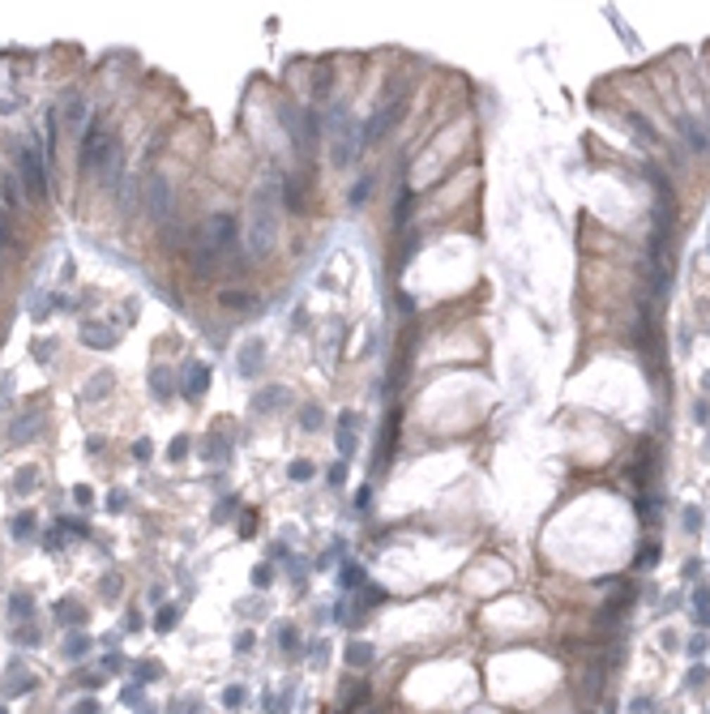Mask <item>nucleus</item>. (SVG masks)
<instances>
[{"instance_id":"4be33fe9","label":"nucleus","mask_w":710,"mask_h":714,"mask_svg":"<svg viewBox=\"0 0 710 714\" xmlns=\"http://www.w3.org/2000/svg\"><path fill=\"white\" fill-rule=\"evenodd\" d=\"M34 483H39V471H34V466H22V471L13 475V492H22V497H26V492H34Z\"/></svg>"},{"instance_id":"f3484780","label":"nucleus","mask_w":710,"mask_h":714,"mask_svg":"<svg viewBox=\"0 0 710 714\" xmlns=\"http://www.w3.org/2000/svg\"><path fill=\"white\" fill-rule=\"evenodd\" d=\"M150 390H154L158 402H167V398H172V368L154 364V368H150Z\"/></svg>"},{"instance_id":"0eeeda50","label":"nucleus","mask_w":710,"mask_h":714,"mask_svg":"<svg viewBox=\"0 0 710 714\" xmlns=\"http://www.w3.org/2000/svg\"><path fill=\"white\" fill-rule=\"evenodd\" d=\"M22 184H26L30 197H43V193H47V172H43L39 150H22Z\"/></svg>"},{"instance_id":"c756f323","label":"nucleus","mask_w":710,"mask_h":714,"mask_svg":"<svg viewBox=\"0 0 710 714\" xmlns=\"http://www.w3.org/2000/svg\"><path fill=\"white\" fill-rule=\"evenodd\" d=\"M34 612V599L30 594H13L9 599V616H30Z\"/></svg>"},{"instance_id":"13d9d810","label":"nucleus","mask_w":710,"mask_h":714,"mask_svg":"<svg viewBox=\"0 0 710 714\" xmlns=\"http://www.w3.org/2000/svg\"><path fill=\"white\" fill-rule=\"evenodd\" d=\"M137 701H141V689H137V684H129V689H125V706H137Z\"/></svg>"},{"instance_id":"864d4df0","label":"nucleus","mask_w":710,"mask_h":714,"mask_svg":"<svg viewBox=\"0 0 710 714\" xmlns=\"http://www.w3.org/2000/svg\"><path fill=\"white\" fill-rule=\"evenodd\" d=\"M116 594H120V578H107L103 582V599H116Z\"/></svg>"},{"instance_id":"412c9836","label":"nucleus","mask_w":710,"mask_h":714,"mask_svg":"<svg viewBox=\"0 0 710 714\" xmlns=\"http://www.w3.org/2000/svg\"><path fill=\"white\" fill-rule=\"evenodd\" d=\"M112 381H116L112 372H94V376H90V390H86V402H103L107 390H112Z\"/></svg>"},{"instance_id":"a19ab883","label":"nucleus","mask_w":710,"mask_h":714,"mask_svg":"<svg viewBox=\"0 0 710 714\" xmlns=\"http://www.w3.org/2000/svg\"><path fill=\"white\" fill-rule=\"evenodd\" d=\"M0 193H5V197H9V201L18 205V201H22V184H18V176H9L5 184H0Z\"/></svg>"},{"instance_id":"b1692460","label":"nucleus","mask_w":710,"mask_h":714,"mask_svg":"<svg viewBox=\"0 0 710 714\" xmlns=\"http://www.w3.org/2000/svg\"><path fill=\"white\" fill-rule=\"evenodd\" d=\"M9 535H13V539H30V535H34V514H18V518L9 522Z\"/></svg>"},{"instance_id":"f03ea898","label":"nucleus","mask_w":710,"mask_h":714,"mask_svg":"<svg viewBox=\"0 0 710 714\" xmlns=\"http://www.w3.org/2000/svg\"><path fill=\"white\" fill-rule=\"evenodd\" d=\"M325 129L334 133L330 162H334V167H347L351 154H355V120L347 116V107H343V103H334V107H330V116H325Z\"/></svg>"},{"instance_id":"bf43d9fd","label":"nucleus","mask_w":710,"mask_h":714,"mask_svg":"<svg viewBox=\"0 0 710 714\" xmlns=\"http://www.w3.org/2000/svg\"><path fill=\"white\" fill-rule=\"evenodd\" d=\"M0 248H9V231H5V223H0Z\"/></svg>"},{"instance_id":"7ed1b4c3","label":"nucleus","mask_w":710,"mask_h":714,"mask_svg":"<svg viewBox=\"0 0 710 714\" xmlns=\"http://www.w3.org/2000/svg\"><path fill=\"white\" fill-rule=\"evenodd\" d=\"M232 236H236V218H232V214H210L205 227H201V240H197V261L210 265V257L223 253Z\"/></svg>"},{"instance_id":"2f4dec72","label":"nucleus","mask_w":710,"mask_h":714,"mask_svg":"<svg viewBox=\"0 0 710 714\" xmlns=\"http://www.w3.org/2000/svg\"><path fill=\"white\" fill-rule=\"evenodd\" d=\"M706 680H710V668H706V663H693L689 676H685V689H702Z\"/></svg>"},{"instance_id":"423d86ee","label":"nucleus","mask_w":710,"mask_h":714,"mask_svg":"<svg viewBox=\"0 0 710 714\" xmlns=\"http://www.w3.org/2000/svg\"><path fill=\"white\" fill-rule=\"evenodd\" d=\"M398 116H402V103H394V107H390V103H381V107H376V116L364 125V146H376L381 137H386V133L398 125Z\"/></svg>"},{"instance_id":"4468645a","label":"nucleus","mask_w":710,"mask_h":714,"mask_svg":"<svg viewBox=\"0 0 710 714\" xmlns=\"http://www.w3.org/2000/svg\"><path fill=\"white\" fill-rule=\"evenodd\" d=\"M274 642H279V650L287 654V658H300L308 646H304V633H300V625H279L274 629Z\"/></svg>"},{"instance_id":"e433bc0d","label":"nucleus","mask_w":710,"mask_h":714,"mask_svg":"<svg viewBox=\"0 0 710 714\" xmlns=\"http://www.w3.org/2000/svg\"><path fill=\"white\" fill-rule=\"evenodd\" d=\"M702 522H706V518H702V509H697V505H685V535H697V530H702Z\"/></svg>"},{"instance_id":"f8f14e48","label":"nucleus","mask_w":710,"mask_h":714,"mask_svg":"<svg viewBox=\"0 0 710 714\" xmlns=\"http://www.w3.org/2000/svg\"><path fill=\"white\" fill-rule=\"evenodd\" d=\"M372 658H376V650H372V642H347V650H343V663L351 668V672H364V668H372Z\"/></svg>"},{"instance_id":"bb28decb","label":"nucleus","mask_w":710,"mask_h":714,"mask_svg":"<svg viewBox=\"0 0 710 714\" xmlns=\"http://www.w3.org/2000/svg\"><path fill=\"white\" fill-rule=\"evenodd\" d=\"M706 650H710V637H706V633H693V637L685 642V654L693 658V663H697V658H706Z\"/></svg>"},{"instance_id":"f704fd0d","label":"nucleus","mask_w":710,"mask_h":714,"mask_svg":"<svg viewBox=\"0 0 710 714\" xmlns=\"http://www.w3.org/2000/svg\"><path fill=\"white\" fill-rule=\"evenodd\" d=\"M218 304H227V308H253V295H244V291H223V295H218Z\"/></svg>"},{"instance_id":"9b49d317","label":"nucleus","mask_w":710,"mask_h":714,"mask_svg":"<svg viewBox=\"0 0 710 714\" xmlns=\"http://www.w3.org/2000/svg\"><path fill=\"white\" fill-rule=\"evenodd\" d=\"M265 368V343L261 338H248L240 347V376H257Z\"/></svg>"},{"instance_id":"9d476101","label":"nucleus","mask_w":710,"mask_h":714,"mask_svg":"<svg viewBox=\"0 0 710 714\" xmlns=\"http://www.w3.org/2000/svg\"><path fill=\"white\" fill-rule=\"evenodd\" d=\"M39 680H34V672H26V663L22 658H13V668L5 672V697H22V693H30Z\"/></svg>"},{"instance_id":"a878e982","label":"nucleus","mask_w":710,"mask_h":714,"mask_svg":"<svg viewBox=\"0 0 710 714\" xmlns=\"http://www.w3.org/2000/svg\"><path fill=\"white\" fill-rule=\"evenodd\" d=\"M304 654H308V663H312V668H325V663H330V642L321 637V642H312Z\"/></svg>"},{"instance_id":"6ab92c4d","label":"nucleus","mask_w":710,"mask_h":714,"mask_svg":"<svg viewBox=\"0 0 710 714\" xmlns=\"http://www.w3.org/2000/svg\"><path fill=\"white\" fill-rule=\"evenodd\" d=\"M51 612H56V620H65V625H82V620H86V608H82L77 599H61Z\"/></svg>"},{"instance_id":"1a4fd4ad","label":"nucleus","mask_w":710,"mask_h":714,"mask_svg":"<svg viewBox=\"0 0 710 714\" xmlns=\"http://www.w3.org/2000/svg\"><path fill=\"white\" fill-rule=\"evenodd\" d=\"M355 423H360V415H355V411H343V415H338V432H334V441H338L343 462H351V458H355Z\"/></svg>"},{"instance_id":"603ef678","label":"nucleus","mask_w":710,"mask_h":714,"mask_svg":"<svg viewBox=\"0 0 710 714\" xmlns=\"http://www.w3.org/2000/svg\"><path fill=\"white\" fill-rule=\"evenodd\" d=\"M18 642H22V646H34V642H39V629H30V625L18 629Z\"/></svg>"},{"instance_id":"c85d7f7f","label":"nucleus","mask_w":710,"mask_h":714,"mask_svg":"<svg viewBox=\"0 0 710 714\" xmlns=\"http://www.w3.org/2000/svg\"><path fill=\"white\" fill-rule=\"evenodd\" d=\"M205 458H210V462H223V458H227V436L214 432L210 441H205Z\"/></svg>"},{"instance_id":"f257e3e1","label":"nucleus","mask_w":710,"mask_h":714,"mask_svg":"<svg viewBox=\"0 0 710 714\" xmlns=\"http://www.w3.org/2000/svg\"><path fill=\"white\" fill-rule=\"evenodd\" d=\"M279 184L265 180L253 189V201H248V253L253 257H265L274 248V236H279Z\"/></svg>"},{"instance_id":"dca6fc26","label":"nucleus","mask_w":710,"mask_h":714,"mask_svg":"<svg viewBox=\"0 0 710 714\" xmlns=\"http://www.w3.org/2000/svg\"><path fill=\"white\" fill-rule=\"evenodd\" d=\"M120 167H125V150H120V141H112V150H107L103 167H99V176H103V184H107V189H112V184L120 180Z\"/></svg>"},{"instance_id":"393cba45","label":"nucleus","mask_w":710,"mask_h":714,"mask_svg":"<svg viewBox=\"0 0 710 714\" xmlns=\"http://www.w3.org/2000/svg\"><path fill=\"white\" fill-rule=\"evenodd\" d=\"M659 552H664V547L654 543V539H646V543L638 547V565H642V569H650V565H659Z\"/></svg>"},{"instance_id":"4d7b16f0","label":"nucleus","mask_w":710,"mask_h":714,"mask_svg":"<svg viewBox=\"0 0 710 714\" xmlns=\"http://www.w3.org/2000/svg\"><path fill=\"white\" fill-rule=\"evenodd\" d=\"M137 676H141V680H154V676H158V663H141Z\"/></svg>"},{"instance_id":"aec40b11","label":"nucleus","mask_w":710,"mask_h":714,"mask_svg":"<svg viewBox=\"0 0 710 714\" xmlns=\"http://www.w3.org/2000/svg\"><path fill=\"white\" fill-rule=\"evenodd\" d=\"M205 385H210V368H205V364H193V368H189V390H184V394H189V398H201Z\"/></svg>"},{"instance_id":"473e14b6","label":"nucleus","mask_w":710,"mask_h":714,"mask_svg":"<svg viewBox=\"0 0 710 714\" xmlns=\"http://www.w3.org/2000/svg\"><path fill=\"white\" fill-rule=\"evenodd\" d=\"M244 693H248L244 684H227V689H223V706H227V710H240V706H244Z\"/></svg>"},{"instance_id":"a18cd8bd","label":"nucleus","mask_w":710,"mask_h":714,"mask_svg":"<svg viewBox=\"0 0 710 714\" xmlns=\"http://www.w3.org/2000/svg\"><path fill=\"white\" fill-rule=\"evenodd\" d=\"M685 137H689V146H693V150H706V133H702V129L685 125Z\"/></svg>"},{"instance_id":"3c124183","label":"nucleus","mask_w":710,"mask_h":714,"mask_svg":"<svg viewBox=\"0 0 710 714\" xmlns=\"http://www.w3.org/2000/svg\"><path fill=\"white\" fill-rule=\"evenodd\" d=\"M150 454H154V445H150V441H137V445H133V458H137V462H146Z\"/></svg>"},{"instance_id":"58836bf2","label":"nucleus","mask_w":710,"mask_h":714,"mask_svg":"<svg viewBox=\"0 0 710 714\" xmlns=\"http://www.w3.org/2000/svg\"><path fill=\"white\" fill-rule=\"evenodd\" d=\"M253 646H257V633H253V629H240V633H236V654H248Z\"/></svg>"},{"instance_id":"052dcab7","label":"nucleus","mask_w":710,"mask_h":714,"mask_svg":"<svg viewBox=\"0 0 710 714\" xmlns=\"http://www.w3.org/2000/svg\"><path fill=\"white\" fill-rule=\"evenodd\" d=\"M702 381H706V390H710V372H706V376H702Z\"/></svg>"},{"instance_id":"09e8293b","label":"nucleus","mask_w":710,"mask_h":714,"mask_svg":"<svg viewBox=\"0 0 710 714\" xmlns=\"http://www.w3.org/2000/svg\"><path fill=\"white\" fill-rule=\"evenodd\" d=\"M240 535H244V539L257 535V514H244V518H240Z\"/></svg>"},{"instance_id":"c9c22d12","label":"nucleus","mask_w":710,"mask_h":714,"mask_svg":"<svg viewBox=\"0 0 710 714\" xmlns=\"http://www.w3.org/2000/svg\"><path fill=\"white\" fill-rule=\"evenodd\" d=\"M287 475H291V479H296V483H308V479H312V475H317V466H312V462H304V458H300V462H291V471H287Z\"/></svg>"},{"instance_id":"4c0bfd02","label":"nucleus","mask_w":710,"mask_h":714,"mask_svg":"<svg viewBox=\"0 0 710 714\" xmlns=\"http://www.w3.org/2000/svg\"><path fill=\"white\" fill-rule=\"evenodd\" d=\"M158 633H172L176 629V608H158V625H154Z\"/></svg>"},{"instance_id":"c03bdc74","label":"nucleus","mask_w":710,"mask_h":714,"mask_svg":"<svg viewBox=\"0 0 710 714\" xmlns=\"http://www.w3.org/2000/svg\"><path fill=\"white\" fill-rule=\"evenodd\" d=\"M325 479H330L334 487H343V483H347V466H343V462H334L330 471H325Z\"/></svg>"},{"instance_id":"cd10ccee","label":"nucleus","mask_w":710,"mask_h":714,"mask_svg":"<svg viewBox=\"0 0 710 714\" xmlns=\"http://www.w3.org/2000/svg\"><path fill=\"white\" fill-rule=\"evenodd\" d=\"M90 650V637L86 633H69V642H65V658H82Z\"/></svg>"},{"instance_id":"79ce46f5","label":"nucleus","mask_w":710,"mask_h":714,"mask_svg":"<svg viewBox=\"0 0 710 714\" xmlns=\"http://www.w3.org/2000/svg\"><path fill=\"white\" fill-rule=\"evenodd\" d=\"M368 193H372V176H368V180H360V189H351V205H364V201H368Z\"/></svg>"},{"instance_id":"6e6552de","label":"nucleus","mask_w":710,"mask_h":714,"mask_svg":"<svg viewBox=\"0 0 710 714\" xmlns=\"http://www.w3.org/2000/svg\"><path fill=\"white\" fill-rule=\"evenodd\" d=\"M287 407V385H261L253 394V415H274Z\"/></svg>"},{"instance_id":"a211bd4d","label":"nucleus","mask_w":710,"mask_h":714,"mask_svg":"<svg viewBox=\"0 0 710 714\" xmlns=\"http://www.w3.org/2000/svg\"><path fill=\"white\" fill-rule=\"evenodd\" d=\"M693 620H697L702 633L710 629V586H697V590H693Z\"/></svg>"},{"instance_id":"5fc2aeb1","label":"nucleus","mask_w":710,"mask_h":714,"mask_svg":"<svg viewBox=\"0 0 710 714\" xmlns=\"http://www.w3.org/2000/svg\"><path fill=\"white\" fill-rule=\"evenodd\" d=\"M51 351H56V343H51V338H47V343H39V347H34V355H39V359H43V364H47V359H51Z\"/></svg>"},{"instance_id":"49530a36","label":"nucleus","mask_w":710,"mask_h":714,"mask_svg":"<svg viewBox=\"0 0 710 714\" xmlns=\"http://www.w3.org/2000/svg\"><path fill=\"white\" fill-rule=\"evenodd\" d=\"M73 501H77V505L86 509V505H94V492H90L86 483H77V487H73Z\"/></svg>"},{"instance_id":"20e7f679","label":"nucleus","mask_w":710,"mask_h":714,"mask_svg":"<svg viewBox=\"0 0 710 714\" xmlns=\"http://www.w3.org/2000/svg\"><path fill=\"white\" fill-rule=\"evenodd\" d=\"M141 210L154 218V223H167V218H172L176 193H172V180H167V176H146V184H141Z\"/></svg>"},{"instance_id":"39448f33","label":"nucleus","mask_w":710,"mask_h":714,"mask_svg":"<svg viewBox=\"0 0 710 714\" xmlns=\"http://www.w3.org/2000/svg\"><path fill=\"white\" fill-rule=\"evenodd\" d=\"M112 133H107L103 125H90L86 129V141H82V154H77V167L82 172H99L103 167V158H107V150H112Z\"/></svg>"},{"instance_id":"6e6d98bb","label":"nucleus","mask_w":710,"mask_h":714,"mask_svg":"<svg viewBox=\"0 0 710 714\" xmlns=\"http://www.w3.org/2000/svg\"><path fill=\"white\" fill-rule=\"evenodd\" d=\"M646 710H650V697H633L629 701V714H646Z\"/></svg>"},{"instance_id":"37998d69","label":"nucleus","mask_w":710,"mask_h":714,"mask_svg":"<svg viewBox=\"0 0 710 714\" xmlns=\"http://www.w3.org/2000/svg\"><path fill=\"white\" fill-rule=\"evenodd\" d=\"M184 454H189V436H176V441H172V462H184Z\"/></svg>"},{"instance_id":"5701e85b","label":"nucleus","mask_w":710,"mask_h":714,"mask_svg":"<svg viewBox=\"0 0 710 714\" xmlns=\"http://www.w3.org/2000/svg\"><path fill=\"white\" fill-rule=\"evenodd\" d=\"M300 428H304V432H317V428H321V407H317V402H304V407H300Z\"/></svg>"},{"instance_id":"ddd939ff","label":"nucleus","mask_w":710,"mask_h":714,"mask_svg":"<svg viewBox=\"0 0 710 714\" xmlns=\"http://www.w3.org/2000/svg\"><path fill=\"white\" fill-rule=\"evenodd\" d=\"M82 343L94 351H107V347H116V329H107L99 321H82Z\"/></svg>"},{"instance_id":"72a5a7b5","label":"nucleus","mask_w":710,"mask_h":714,"mask_svg":"<svg viewBox=\"0 0 710 714\" xmlns=\"http://www.w3.org/2000/svg\"><path fill=\"white\" fill-rule=\"evenodd\" d=\"M82 107H86V103H82V94H77V90H69V94H65V116H69V120H82V116H86Z\"/></svg>"},{"instance_id":"ea45409f","label":"nucleus","mask_w":710,"mask_h":714,"mask_svg":"<svg viewBox=\"0 0 710 714\" xmlns=\"http://www.w3.org/2000/svg\"><path fill=\"white\" fill-rule=\"evenodd\" d=\"M270 582H274V569H270V565H257V569H253V586H257V590H265Z\"/></svg>"},{"instance_id":"de8ad7c7","label":"nucleus","mask_w":710,"mask_h":714,"mask_svg":"<svg viewBox=\"0 0 710 714\" xmlns=\"http://www.w3.org/2000/svg\"><path fill=\"white\" fill-rule=\"evenodd\" d=\"M107 509H112V514L129 509V497H125V492H112V497H107Z\"/></svg>"},{"instance_id":"8fccbe9b","label":"nucleus","mask_w":710,"mask_h":714,"mask_svg":"<svg viewBox=\"0 0 710 714\" xmlns=\"http://www.w3.org/2000/svg\"><path fill=\"white\" fill-rule=\"evenodd\" d=\"M693 419H697V423H710V402H706V398L693 402Z\"/></svg>"},{"instance_id":"2eb2a0df","label":"nucleus","mask_w":710,"mask_h":714,"mask_svg":"<svg viewBox=\"0 0 710 714\" xmlns=\"http://www.w3.org/2000/svg\"><path fill=\"white\" fill-rule=\"evenodd\" d=\"M39 428H43V415L30 411V415H22V419L9 428V441H13V445H26V441H34V436H39Z\"/></svg>"},{"instance_id":"7c9ffc66","label":"nucleus","mask_w":710,"mask_h":714,"mask_svg":"<svg viewBox=\"0 0 710 714\" xmlns=\"http://www.w3.org/2000/svg\"><path fill=\"white\" fill-rule=\"evenodd\" d=\"M283 201H287V210H300L304 205V193H300V184L287 176V184H283Z\"/></svg>"}]
</instances>
